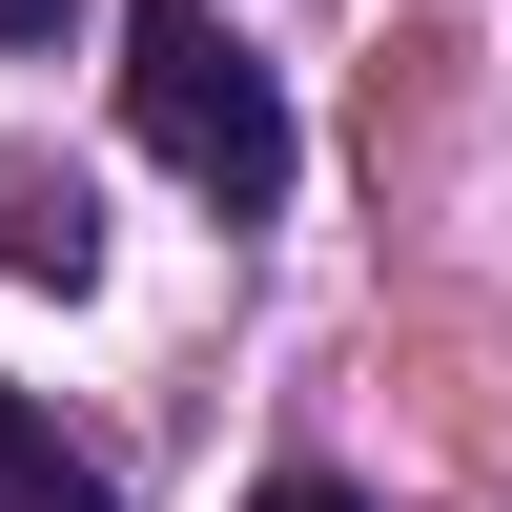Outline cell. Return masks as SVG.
<instances>
[{
  "label": "cell",
  "instance_id": "cell-3",
  "mask_svg": "<svg viewBox=\"0 0 512 512\" xmlns=\"http://www.w3.org/2000/svg\"><path fill=\"white\" fill-rule=\"evenodd\" d=\"M0 512H123V472H103V451H62L21 390H0Z\"/></svg>",
  "mask_w": 512,
  "mask_h": 512
},
{
  "label": "cell",
  "instance_id": "cell-4",
  "mask_svg": "<svg viewBox=\"0 0 512 512\" xmlns=\"http://www.w3.org/2000/svg\"><path fill=\"white\" fill-rule=\"evenodd\" d=\"M246 512H369V492H349V472H267Z\"/></svg>",
  "mask_w": 512,
  "mask_h": 512
},
{
  "label": "cell",
  "instance_id": "cell-5",
  "mask_svg": "<svg viewBox=\"0 0 512 512\" xmlns=\"http://www.w3.org/2000/svg\"><path fill=\"white\" fill-rule=\"evenodd\" d=\"M62 21H82V0H0V41H62Z\"/></svg>",
  "mask_w": 512,
  "mask_h": 512
},
{
  "label": "cell",
  "instance_id": "cell-1",
  "mask_svg": "<svg viewBox=\"0 0 512 512\" xmlns=\"http://www.w3.org/2000/svg\"><path fill=\"white\" fill-rule=\"evenodd\" d=\"M123 123L164 144V185L185 205H226V226H267L287 205V82H267V41L226 21V0H123Z\"/></svg>",
  "mask_w": 512,
  "mask_h": 512
},
{
  "label": "cell",
  "instance_id": "cell-2",
  "mask_svg": "<svg viewBox=\"0 0 512 512\" xmlns=\"http://www.w3.org/2000/svg\"><path fill=\"white\" fill-rule=\"evenodd\" d=\"M0 267L21 287H103V185L41 164V144H0Z\"/></svg>",
  "mask_w": 512,
  "mask_h": 512
}]
</instances>
